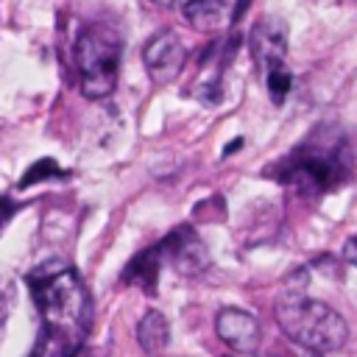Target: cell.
Returning a JSON list of instances; mask_svg holds the SVG:
<instances>
[{
	"label": "cell",
	"instance_id": "cell-7",
	"mask_svg": "<svg viewBox=\"0 0 357 357\" xmlns=\"http://www.w3.org/2000/svg\"><path fill=\"white\" fill-rule=\"evenodd\" d=\"M215 332L226 346H231L234 351H248V354L259 349V337H262L259 321L240 307H223L215 318Z\"/></svg>",
	"mask_w": 357,
	"mask_h": 357
},
{
	"label": "cell",
	"instance_id": "cell-10",
	"mask_svg": "<svg viewBox=\"0 0 357 357\" xmlns=\"http://www.w3.org/2000/svg\"><path fill=\"white\" fill-rule=\"evenodd\" d=\"M137 343L145 354H162L170 343V324L159 310H148L137 324Z\"/></svg>",
	"mask_w": 357,
	"mask_h": 357
},
{
	"label": "cell",
	"instance_id": "cell-9",
	"mask_svg": "<svg viewBox=\"0 0 357 357\" xmlns=\"http://www.w3.org/2000/svg\"><path fill=\"white\" fill-rule=\"evenodd\" d=\"M159 268H162V251L159 245L139 251L123 271V284H137L148 293L156 290V279H159Z\"/></svg>",
	"mask_w": 357,
	"mask_h": 357
},
{
	"label": "cell",
	"instance_id": "cell-13",
	"mask_svg": "<svg viewBox=\"0 0 357 357\" xmlns=\"http://www.w3.org/2000/svg\"><path fill=\"white\" fill-rule=\"evenodd\" d=\"M265 78H268V92H271L273 103H282L284 95H287L290 86H293V75H290L284 67H276V70L265 73Z\"/></svg>",
	"mask_w": 357,
	"mask_h": 357
},
{
	"label": "cell",
	"instance_id": "cell-4",
	"mask_svg": "<svg viewBox=\"0 0 357 357\" xmlns=\"http://www.w3.org/2000/svg\"><path fill=\"white\" fill-rule=\"evenodd\" d=\"M287 173L282 176L284 181L298 184L301 190H329L335 181H340V159L335 156V151H324V148H301L290 156V167H284Z\"/></svg>",
	"mask_w": 357,
	"mask_h": 357
},
{
	"label": "cell",
	"instance_id": "cell-18",
	"mask_svg": "<svg viewBox=\"0 0 357 357\" xmlns=\"http://www.w3.org/2000/svg\"><path fill=\"white\" fill-rule=\"evenodd\" d=\"M226 357H231V354H226Z\"/></svg>",
	"mask_w": 357,
	"mask_h": 357
},
{
	"label": "cell",
	"instance_id": "cell-5",
	"mask_svg": "<svg viewBox=\"0 0 357 357\" xmlns=\"http://www.w3.org/2000/svg\"><path fill=\"white\" fill-rule=\"evenodd\" d=\"M184 59H187V50H184L181 39H178L173 31L153 33V36L145 42V47H142L145 70H148L151 81H156V84L173 81V78L181 73Z\"/></svg>",
	"mask_w": 357,
	"mask_h": 357
},
{
	"label": "cell",
	"instance_id": "cell-11",
	"mask_svg": "<svg viewBox=\"0 0 357 357\" xmlns=\"http://www.w3.org/2000/svg\"><path fill=\"white\" fill-rule=\"evenodd\" d=\"M181 14L201 33H212L226 22V6L220 0H181Z\"/></svg>",
	"mask_w": 357,
	"mask_h": 357
},
{
	"label": "cell",
	"instance_id": "cell-6",
	"mask_svg": "<svg viewBox=\"0 0 357 357\" xmlns=\"http://www.w3.org/2000/svg\"><path fill=\"white\" fill-rule=\"evenodd\" d=\"M159 251H162V257H170L173 268L187 276H198L209 265V251L192 226H176L159 243Z\"/></svg>",
	"mask_w": 357,
	"mask_h": 357
},
{
	"label": "cell",
	"instance_id": "cell-2",
	"mask_svg": "<svg viewBox=\"0 0 357 357\" xmlns=\"http://www.w3.org/2000/svg\"><path fill=\"white\" fill-rule=\"evenodd\" d=\"M273 315L279 329L307 351L315 354L337 351L349 340L346 318L337 310H332L326 301L304 296V276L298 284L293 282L284 284V293L276 298Z\"/></svg>",
	"mask_w": 357,
	"mask_h": 357
},
{
	"label": "cell",
	"instance_id": "cell-16",
	"mask_svg": "<svg viewBox=\"0 0 357 357\" xmlns=\"http://www.w3.org/2000/svg\"><path fill=\"white\" fill-rule=\"evenodd\" d=\"M240 145H243V137H234V139L229 142V148H223V156H226V153H234Z\"/></svg>",
	"mask_w": 357,
	"mask_h": 357
},
{
	"label": "cell",
	"instance_id": "cell-3",
	"mask_svg": "<svg viewBox=\"0 0 357 357\" xmlns=\"http://www.w3.org/2000/svg\"><path fill=\"white\" fill-rule=\"evenodd\" d=\"M120 53H123V39L114 28L100 22L81 28L75 39V67L81 75L84 98L100 100L114 92L120 73Z\"/></svg>",
	"mask_w": 357,
	"mask_h": 357
},
{
	"label": "cell",
	"instance_id": "cell-12",
	"mask_svg": "<svg viewBox=\"0 0 357 357\" xmlns=\"http://www.w3.org/2000/svg\"><path fill=\"white\" fill-rule=\"evenodd\" d=\"M50 176H64V170H61L53 159H39V162L31 165L28 173L20 178V187L25 190V187H31V184H36V181H42V178H50Z\"/></svg>",
	"mask_w": 357,
	"mask_h": 357
},
{
	"label": "cell",
	"instance_id": "cell-17",
	"mask_svg": "<svg viewBox=\"0 0 357 357\" xmlns=\"http://www.w3.org/2000/svg\"><path fill=\"white\" fill-rule=\"evenodd\" d=\"M220 3H223V6H229V3H231V0H220Z\"/></svg>",
	"mask_w": 357,
	"mask_h": 357
},
{
	"label": "cell",
	"instance_id": "cell-1",
	"mask_svg": "<svg viewBox=\"0 0 357 357\" xmlns=\"http://www.w3.org/2000/svg\"><path fill=\"white\" fill-rule=\"evenodd\" d=\"M28 287L42 318L31 357H75L92 324V301L78 271L50 257L28 273Z\"/></svg>",
	"mask_w": 357,
	"mask_h": 357
},
{
	"label": "cell",
	"instance_id": "cell-8",
	"mask_svg": "<svg viewBox=\"0 0 357 357\" xmlns=\"http://www.w3.org/2000/svg\"><path fill=\"white\" fill-rule=\"evenodd\" d=\"M251 53L254 61L271 73L276 67H284V53H287V31L284 22L279 20H262L251 31Z\"/></svg>",
	"mask_w": 357,
	"mask_h": 357
},
{
	"label": "cell",
	"instance_id": "cell-14",
	"mask_svg": "<svg viewBox=\"0 0 357 357\" xmlns=\"http://www.w3.org/2000/svg\"><path fill=\"white\" fill-rule=\"evenodd\" d=\"M20 206L11 201V198H6V195H0V231L6 229V223L14 218V212H17Z\"/></svg>",
	"mask_w": 357,
	"mask_h": 357
},
{
	"label": "cell",
	"instance_id": "cell-15",
	"mask_svg": "<svg viewBox=\"0 0 357 357\" xmlns=\"http://www.w3.org/2000/svg\"><path fill=\"white\" fill-rule=\"evenodd\" d=\"M354 245H357V240L349 237V240H346V251H343V254H346V262H354V259H357V257H354Z\"/></svg>",
	"mask_w": 357,
	"mask_h": 357
}]
</instances>
